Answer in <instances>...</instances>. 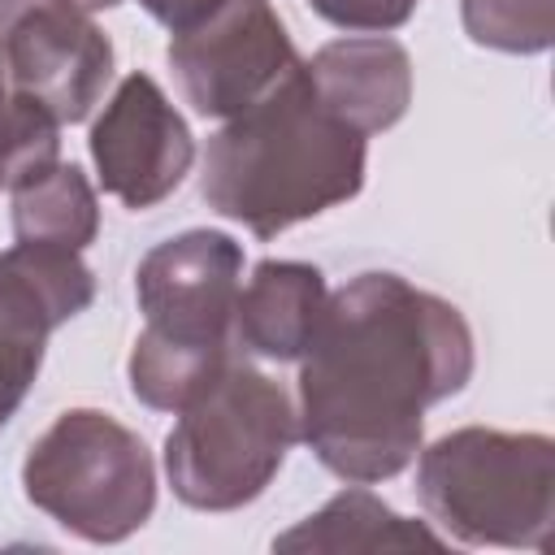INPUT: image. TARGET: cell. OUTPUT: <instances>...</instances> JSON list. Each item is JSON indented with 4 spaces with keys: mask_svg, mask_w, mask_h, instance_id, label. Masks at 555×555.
<instances>
[{
    "mask_svg": "<svg viewBox=\"0 0 555 555\" xmlns=\"http://www.w3.org/2000/svg\"><path fill=\"white\" fill-rule=\"evenodd\" d=\"M464 312L399 273L338 286L299 356V442L343 481L399 477L425 438V408L473 382Z\"/></svg>",
    "mask_w": 555,
    "mask_h": 555,
    "instance_id": "obj_1",
    "label": "cell"
},
{
    "mask_svg": "<svg viewBox=\"0 0 555 555\" xmlns=\"http://www.w3.org/2000/svg\"><path fill=\"white\" fill-rule=\"evenodd\" d=\"M364 173L369 134L317 95L299 61L264 100L208 134L199 195L217 217L247 225L256 238H278L356 199Z\"/></svg>",
    "mask_w": 555,
    "mask_h": 555,
    "instance_id": "obj_2",
    "label": "cell"
},
{
    "mask_svg": "<svg viewBox=\"0 0 555 555\" xmlns=\"http://www.w3.org/2000/svg\"><path fill=\"white\" fill-rule=\"evenodd\" d=\"M243 243L225 230H182L134 269L143 330L130 347V395L152 412H178L234 360V304Z\"/></svg>",
    "mask_w": 555,
    "mask_h": 555,
    "instance_id": "obj_3",
    "label": "cell"
},
{
    "mask_svg": "<svg viewBox=\"0 0 555 555\" xmlns=\"http://www.w3.org/2000/svg\"><path fill=\"white\" fill-rule=\"evenodd\" d=\"M416 499L464 546H551L555 442L464 425L416 451Z\"/></svg>",
    "mask_w": 555,
    "mask_h": 555,
    "instance_id": "obj_4",
    "label": "cell"
},
{
    "mask_svg": "<svg viewBox=\"0 0 555 555\" xmlns=\"http://www.w3.org/2000/svg\"><path fill=\"white\" fill-rule=\"evenodd\" d=\"M299 438L291 395L247 360H230L178 408L165 434V477L195 512H238L282 473Z\"/></svg>",
    "mask_w": 555,
    "mask_h": 555,
    "instance_id": "obj_5",
    "label": "cell"
},
{
    "mask_svg": "<svg viewBox=\"0 0 555 555\" xmlns=\"http://www.w3.org/2000/svg\"><path fill=\"white\" fill-rule=\"evenodd\" d=\"M22 490L65 533L113 546L152 520L156 464L147 442L117 416L69 408L30 442Z\"/></svg>",
    "mask_w": 555,
    "mask_h": 555,
    "instance_id": "obj_6",
    "label": "cell"
},
{
    "mask_svg": "<svg viewBox=\"0 0 555 555\" xmlns=\"http://www.w3.org/2000/svg\"><path fill=\"white\" fill-rule=\"evenodd\" d=\"M0 74L56 126H74L113 82V43L74 0H0Z\"/></svg>",
    "mask_w": 555,
    "mask_h": 555,
    "instance_id": "obj_7",
    "label": "cell"
},
{
    "mask_svg": "<svg viewBox=\"0 0 555 555\" xmlns=\"http://www.w3.org/2000/svg\"><path fill=\"white\" fill-rule=\"evenodd\" d=\"M165 61L199 117L230 121L299 69L304 56L269 0H230L208 22L173 35Z\"/></svg>",
    "mask_w": 555,
    "mask_h": 555,
    "instance_id": "obj_8",
    "label": "cell"
},
{
    "mask_svg": "<svg viewBox=\"0 0 555 555\" xmlns=\"http://www.w3.org/2000/svg\"><path fill=\"white\" fill-rule=\"evenodd\" d=\"M87 147L100 186L130 212H147L169 199L195 165V139L186 117L143 69L117 82V91L91 121Z\"/></svg>",
    "mask_w": 555,
    "mask_h": 555,
    "instance_id": "obj_9",
    "label": "cell"
},
{
    "mask_svg": "<svg viewBox=\"0 0 555 555\" xmlns=\"http://www.w3.org/2000/svg\"><path fill=\"white\" fill-rule=\"evenodd\" d=\"M95 273L82 251L52 243H13L0 251V429L30 395L52 330L87 312Z\"/></svg>",
    "mask_w": 555,
    "mask_h": 555,
    "instance_id": "obj_10",
    "label": "cell"
},
{
    "mask_svg": "<svg viewBox=\"0 0 555 555\" xmlns=\"http://www.w3.org/2000/svg\"><path fill=\"white\" fill-rule=\"evenodd\" d=\"M308 78L317 95L360 134H382L412 104V56L390 35H347L312 52Z\"/></svg>",
    "mask_w": 555,
    "mask_h": 555,
    "instance_id": "obj_11",
    "label": "cell"
},
{
    "mask_svg": "<svg viewBox=\"0 0 555 555\" xmlns=\"http://www.w3.org/2000/svg\"><path fill=\"white\" fill-rule=\"evenodd\" d=\"M330 299L325 273L304 260H260L238 286L234 304V351L256 360H299L321 308Z\"/></svg>",
    "mask_w": 555,
    "mask_h": 555,
    "instance_id": "obj_12",
    "label": "cell"
},
{
    "mask_svg": "<svg viewBox=\"0 0 555 555\" xmlns=\"http://www.w3.org/2000/svg\"><path fill=\"white\" fill-rule=\"evenodd\" d=\"M408 546L442 551L447 538L421 520L399 516L360 481L334 494L321 512H312L295 529L273 538V551H408Z\"/></svg>",
    "mask_w": 555,
    "mask_h": 555,
    "instance_id": "obj_13",
    "label": "cell"
},
{
    "mask_svg": "<svg viewBox=\"0 0 555 555\" xmlns=\"http://www.w3.org/2000/svg\"><path fill=\"white\" fill-rule=\"evenodd\" d=\"M13 199V238L17 243H52L69 251H87L100 234V199L87 173L69 160H48L9 186Z\"/></svg>",
    "mask_w": 555,
    "mask_h": 555,
    "instance_id": "obj_14",
    "label": "cell"
},
{
    "mask_svg": "<svg viewBox=\"0 0 555 555\" xmlns=\"http://www.w3.org/2000/svg\"><path fill=\"white\" fill-rule=\"evenodd\" d=\"M460 22L477 48L538 56L555 39V0H460Z\"/></svg>",
    "mask_w": 555,
    "mask_h": 555,
    "instance_id": "obj_15",
    "label": "cell"
},
{
    "mask_svg": "<svg viewBox=\"0 0 555 555\" xmlns=\"http://www.w3.org/2000/svg\"><path fill=\"white\" fill-rule=\"evenodd\" d=\"M61 126L30 100H22L0 74V186L9 191L30 169L56 160Z\"/></svg>",
    "mask_w": 555,
    "mask_h": 555,
    "instance_id": "obj_16",
    "label": "cell"
},
{
    "mask_svg": "<svg viewBox=\"0 0 555 555\" xmlns=\"http://www.w3.org/2000/svg\"><path fill=\"white\" fill-rule=\"evenodd\" d=\"M421 0H308L317 17H325L338 30H364V35H386L399 30Z\"/></svg>",
    "mask_w": 555,
    "mask_h": 555,
    "instance_id": "obj_17",
    "label": "cell"
},
{
    "mask_svg": "<svg viewBox=\"0 0 555 555\" xmlns=\"http://www.w3.org/2000/svg\"><path fill=\"white\" fill-rule=\"evenodd\" d=\"M152 22H160L169 35H182L199 22H208L217 9H225L230 0H134Z\"/></svg>",
    "mask_w": 555,
    "mask_h": 555,
    "instance_id": "obj_18",
    "label": "cell"
},
{
    "mask_svg": "<svg viewBox=\"0 0 555 555\" xmlns=\"http://www.w3.org/2000/svg\"><path fill=\"white\" fill-rule=\"evenodd\" d=\"M74 4H82L87 13H100V9H117L121 0H74Z\"/></svg>",
    "mask_w": 555,
    "mask_h": 555,
    "instance_id": "obj_19",
    "label": "cell"
}]
</instances>
